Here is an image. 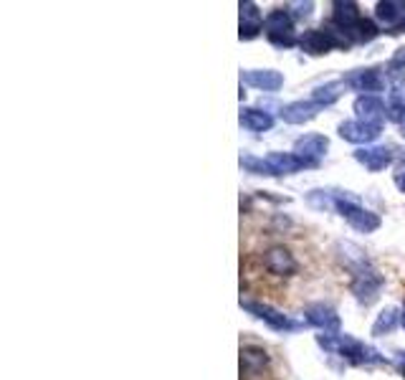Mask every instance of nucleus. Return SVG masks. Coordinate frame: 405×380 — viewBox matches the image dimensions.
Returning <instances> with one entry per match:
<instances>
[{"label":"nucleus","instance_id":"obj_1","mask_svg":"<svg viewBox=\"0 0 405 380\" xmlns=\"http://www.w3.org/2000/svg\"><path fill=\"white\" fill-rule=\"evenodd\" d=\"M319 347H324L327 352H337L339 357H345L352 365H375V362H385V357L370 347V345L360 342L355 338H347V335H319L317 338Z\"/></svg>","mask_w":405,"mask_h":380},{"label":"nucleus","instance_id":"obj_2","mask_svg":"<svg viewBox=\"0 0 405 380\" xmlns=\"http://www.w3.org/2000/svg\"><path fill=\"white\" fill-rule=\"evenodd\" d=\"M350 43V36L345 30H339L337 25H332V28H309L299 36V46L309 56H322L334 49H347Z\"/></svg>","mask_w":405,"mask_h":380},{"label":"nucleus","instance_id":"obj_3","mask_svg":"<svg viewBox=\"0 0 405 380\" xmlns=\"http://www.w3.org/2000/svg\"><path fill=\"white\" fill-rule=\"evenodd\" d=\"M332 208L345 218L352 229L363 231V234H372V231L380 229V216L368 211V208H363V205L357 203V200H352L347 193L332 195Z\"/></svg>","mask_w":405,"mask_h":380},{"label":"nucleus","instance_id":"obj_4","mask_svg":"<svg viewBox=\"0 0 405 380\" xmlns=\"http://www.w3.org/2000/svg\"><path fill=\"white\" fill-rule=\"evenodd\" d=\"M264 30H266V38L278 46V49H291L297 46L299 38L294 36V16L284 8H276L266 16L264 21Z\"/></svg>","mask_w":405,"mask_h":380},{"label":"nucleus","instance_id":"obj_5","mask_svg":"<svg viewBox=\"0 0 405 380\" xmlns=\"http://www.w3.org/2000/svg\"><path fill=\"white\" fill-rule=\"evenodd\" d=\"M241 307L246 309V312H251L256 317V320L266 322L271 330L276 332H294L299 330V322H294L289 317V314L278 312V309H274L271 304H261V302H241Z\"/></svg>","mask_w":405,"mask_h":380},{"label":"nucleus","instance_id":"obj_6","mask_svg":"<svg viewBox=\"0 0 405 380\" xmlns=\"http://www.w3.org/2000/svg\"><path fill=\"white\" fill-rule=\"evenodd\" d=\"M345 84L360 91V97H375L377 91L385 89V76L377 69H357V71L347 74Z\"/></svg>","mask_w":405,"mask_h":380},{"label":"nucleus","instance_id":"obj_7","mask_svg":"<svg viewBox=\"0 0 405 380\" xmlns=\"http://www.w3.org/2000/svg\"><path fill=\"white\" fill-rule=\"evenodd\" d=\"M375 21L387 33L405 28V0H380L375 6Z\"/></svg>","mask_w":405,"mask_h":380},{"label":"nucleus","instance_id":"obj_8","mask_svg":"<svg viewBox=\"0 0 405 380\" xmlns=\"http://www.w3.org/2000/svg\"><path fill=\"white\" fill-rule=\"evenodd\" d=\"M382 125H368V122L360 120H347L339 125V137L352 142V145H370L380 137Z\"/></svg>","mask_w":405,"mask_h":380},{"label":"nucleus","instance_id":"obj_9","mask_svg":"<svg viewBox=\"0 0 405 380\" xmlns=\"http://www.w3.org/2000/svg\"><path fill=\"white\" fill-rule=\"evenodd\" d=\"M264 160H266L271 175H294V173H299V170L304 168H315L309 160L299 157L297 152H271V155H266Z\"/></svg>","mask_w":405,"mask_h":380},{"label":"nucleus","instance_id":"obj_10","mask_svg":"<svg viewBox=\"0 0 405 380\" xmlns=\"http://www.w3.org/2000/svg\"><path fill=\"white\" fill-rule=\"evenodd\" d=\"M264 266L269 272L276 274V277H291L297 272V261H294V253L286 246H271L264 253Z\"/></svg>","mask_w":405,"mask_h":380},{"label":"nucleus","instance_id":"obj_11","mask_svg":"<svg viewBox=\"0 0 405 380\" xmlns=\"http://www.w3.org/2000/svg\"><path fill=\"white\" fill-rule=\"evenodd\" d=\"M327 150H329V139L324 134H304V137H299L294 142V152L299 157H304V160H309L315 168L319 165L322 157L327 155Z\"/></svg>","mask_w":405,"mask_h":380},{"label":"nucleus","instance_id":"obj_12","mask_svg":"<svg viewBox=\"0 0 405 380\" xmlns=\"http://www.w3.org/2000/svg\"><path fill=\"white\" fill-rule=\"evenodd\" d=\"M307 322L309 325H315V327H319L324 335H337V330H339V314L334 312L329 304H309L307 307Z\"/></svg>","mask_w":405,"mask_h":380},{"label":"nucleus","instance_id":"obj_13","mask_svg":"<svg viewBox=\"0 0 405 380\" xmlns=\"http://www.w3.org/2000/svg\"><path fill=\"white\" fill-rule=\"evenodd\" d=\"M334 13H332V25H337L339 30H345L347 36H350L352 41V30L357 28V23L363 21V16H360V8H357V3H352V0H337L334 3Z\"/></svg>","mask_w":405,"mask_h":380},{"label":"nucleus","instance_id":"obj_14","mask_svg":"<svg viewBox=\"0 0 405 380\" xmlns=\"http://www.w3.org/2000/svg\"><path fill=\"white\" fill-rule=\"evenodd\" d=\"M357 120L368 122V125H382L387 117V104L380 97H357L355 99Z\"/></svg>","mask_w":405,"mask_h":380},{"label":"nucleus","instance_id":"obj_15","mask_svg":"<svg viewBox=\"0 0 405 380\" xmlns=\"http://www.w3.org/2000/svg\"><path fill=\"white\" fill-rule=\"evenodd\" d=\"M241 41H251V38H256L264 30V16H261L259 6L256 3H251V0H246V3H241Z\"/></svg>","mask_w":405,"mask_h":380},{"label":"nucleus","instance_id":"obj_16","mask_svg":"<svg viewBox=\"0 0 405 380\" xmlns=\"http://www.w3.org/2000/svg\"><path fill=\"white\" fill-rule=\"evenodd\" d=\"M241 79L248 86H256V89L264 91H278L284 86V76L274 69H248V71L241 74Z\"/></svg>","mask_w":405,"mask_h":380},{"label":"nucleus","instance_id":"obj_17","mask_svg":"<svg viewBox=\"0 0 405 380\" xmlns=\"http://www.w3.org/2000/svg\"><path fill=\"white\" fill-rule=\"evenodd\" d=\"M322 109L324 107L317 104L315 99H307V102H291L281 109V120H284L286 125H304V122L315 120Z\"/></svg>","mask_w":405,"mask_h":380},{"label":"nucleus","instance_id":"obj_18","mask_svg":"<svg viewBox=\"0 0 405 380\" xmlns=\"http://www.w3.org/2000/svg\"><path fill=\"white\" fill-rule=\"evenodd\" d=\"M355 160L370 170V173H380L387 165L393 163V152L387 147H360L355 152Z\"/></svg>","mask_w":405,"mask_h":380},{"label":"nucleus","instance_id":"obj_19","mask_svg":"<svg viewBox=\"0 0 405 380\" xmlns=\"http://www.w3.org/2000/svg\"><path fill=\"white\" fill-rule=\"evenodd\" d=\"M238 120L251 132H269L274 127V117L269 112H261V109H243Z\"/></svg>","mask_w":405,"mask_h":380},{"label":"nucleus","instance_id":"obj_20","mask_svg":"<svg viewBox=\"0 0 405 380\" xmlns=\"http://www.w3.org/2000/svg\"><path fill=\"white\" fill-rule=\"evenodd\" d=\"M266 365H269V357L261 347H243L241 350V368L246 370V373L256 375L266 368Z\"/></svg>","mask_w":405,"mask_h":380},{"label":"nucleus","instance_id":"obj_21","mask_svg":"<svg viewBox=\"0 0 405 380\" xmlns=\"http://www.w3.org/2000/svg\"><path fill=\"white\" fill-rule=\"evenodd\" d=\"M342 86H345V81H327V84L317 86L315 91H312V99H315L317 104H322V107H329V104H334L339 99V94H342Z\"/></svg>","mask_w":405,"mask_h":380},{"label":"nucleus","instance_id":"obj_22","mask_svg":"<svg viewBox=\"0 0 405 380\" xmlns=\"http://www.w3.org/2000/svg\"><path fill=\"white\" fill-rule=\"evenodd\" d=\"M395 325H398V312H395L393 307H385L380 314H377L375 325H372V335H375V338L390 335V332L395 330Z\"/></svg>","mask_w":405,"mask_h":380},{"label":"nucleus","instance_id":"obj_23","mask_svg":"<svg viewBox=\"0 0 405 380\" xmlns=\"http://www.w3.org/2000/svg\"><path fill=\"white\" fill-rule=\"evenodd\" d=\"M377 33H380V28H377L375 21H370V18H363L360 23H357V28L352 30V38L360 43H370L372 38H377Z\"/></svg>","mask_w":405,"mask_h":380},{"label":"nucleus","instance_id":"obj_24","mask_svg":"<svg viewBox=\"0 0 405 380\" xmlns=\"http://www.w3.org/2000/svg\"><path fill=\"white\" fill-rule=\"evenodd\" d=\"M405 69V49H398L390 59V71H403Z\"/></svg>","mask_w":405,"mask_h":380},{"label":"nucleus","instance_id":"obj_25","mask_svg":"<svg viewBox=\"0 0 405 380\" xmlns=\"http://www.w3.org/2000/svg\"><path fill=\"white\" fill-rule=\"evenodd\" d=\"M291 8H297V11H294V18H304V16H309V13H312L315 3H294Z\"/></svg>","mask_w":405,"mask_h":380},{"label":"nucleus","instance_id":"obj_26","mask_svg":"<svg viewBox=\"0 0 405 380\" xmlns=\"http://www.w3.org/2000/svg\"><path fill=\"white\" fill-rule=\"evenodd\" d=\"M393 180H395V185L400 188V193H405V165H400L398 173L393 175Z\"/></svg>","mask_w":405,"mask_h":380},{"label":"nucleus","instance_id":"obj_27","mask_svg":"<svg viewBox=\"0 0 405 380\" xmlns=\"http://www.w3.org/2000/svg\"><path fill=\"white\" fill-rule=\"evenodd\" d=\"M400 322H403V327H405V309H403V314H400Z\"/></svg>","mask_w":405,"mask_h":380},{"label":"nucleus","instance_id":"obj_28","mask_svg":"<svg viewBox=\"0 0 405 380\" xmlns=\"http://www.w3.org/2000/svg\"><path fill=\"white\" fill-rule=\"evenodd\" d=\"M403 134H405V120H403Z\"/></svg>","mask_w":405,"mask_h":380}]
</instances>
